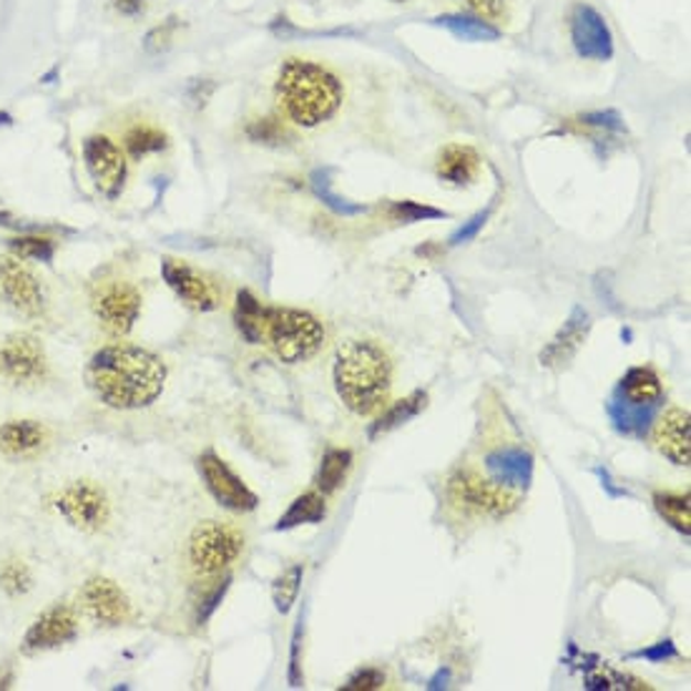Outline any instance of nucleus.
<instances>
[{
	"mask_svg": "<svg viewBox=\"0 0 691 691\" xmlns=\"http://www.w3.org/2000/svg\"><path fill=\"white\" fill-rule=\"evenodd\" d=\"M86 385L114 411H141L161 397L167 385V365L151 350L136 344H108L88 360Z\"/></svg>",
	"mask_w": 691,
	"mask_h": 691,
	"instance_id": "obj_1",
	"label": "nucleus"
},
{
	"mask_svg": "<svg viewBox=\"0 0 691 691\" xmlns=\"http://www.w3.org/2000/svg\"><path fill=\"white\" fill-rule=\"evenodd\" d=\"M334 390L350 413L365 417L387 403L393 360L375 340H348L334 352Z\"/></svg>",
	"mask_w": 691,
	"mask_h": 691,
	"instance_id": "obj_2",
	"label": "nucleus"
},
{
	"mask_svg": "<svg viewBox=\"0 0 691 691\" xmlns=\"http://www.w3.org/2000/svg\"><path fill=\"white\" fill-rule=\"evenodd\" d=\"M275 94L295 124L312 129L340 111L344 88L340 78L320 63L287 59L279 68Z\"/></svg>",
	"mask_w": 691,
	"mask_h": 691,
	"instance_id": "obj_3",
	"label": "nucleus"
},
{
	"mask_svg": "<svg viewBox=\"0 0 691 691\" xmlns=\"http://www.w3.org/2000/svg\"><path fill=\"white\" fill-rule=\"evenodd\" d=\"M262 342L287 365L312 360L325 344V327L312 312L297 307L265 305L262 317Z\"/></svg>",
	"mask_w": 691,
	"mask_h": 691,
	"instance_id": "obj_4",
	"label": "nucleus"
},
{
	"mask_svg": "<svg viewBox=\"0 0 691 691\" xmlns=\"http://www.w3.org/2000/svg\"><path fill=\"white\" fill-rule=\"evenodd\" d=\"M244 535L226 523L206 521L199 525L189 541V559L196 574L216 576L240 559Z\"/></svg>",
	"mask_w": 691,
	"mask_h": 691,
	"instance_id": "obj_5",
	"label": "nucleus"
},
{
	"mask_svg": "<svg viewBox=\"0 0 691 691\" xmlns=\"http://www.w3.org/2000/svg\"><path fill=\"white\" fill-rule=\"evenodd\" d=\"M49 372V358L39 338L29 332H13L0 340V383L33 385Z\"/></svg>",
	"mask_w": 691,
	"mask_h": 691,
	"instance_id": "obj_6",
	"label": "nucleus"
},
{
	"mask_svg": "<svg viewBox=\"0 0 691 691\" xmlns=\"http://www.w3.org/2000/svg\"><path fill=\"white\" fill-rule=\"evenodd\" d=\"M196 466L206 490L220 506L230 508L234 513H249L259 506L257 493H254V490L230 468V463L222 456H216L214 450L202 453Z\"/></svg>",
	"mask_w": 691,
	"mask_h": 691,
	"instance_id": "obj_7",
	"label": "nucleus"
},
{
	"mask_svg": "<svg viewBox=\"0 0 691 691\" xmlns=\"http://www.w3.org/2000/svg\"><path fill=\"white\" fill-rule=\"evenodd\" d=\"M0 302L15 315L35 320L45 312V293L31 267L18 257H0Z\"/></svg>",
	"mask_w": 691,
	"mask_h": 691,
	"instance_id": "obj_8",
	"label": "nucleus"
},
{
	"mask_svg": "<svg viewBox=\"0 0 691 691\" xmlns=\"http://www.w3.org/2000/svg\"><path fill=\"white\" fill-rule=\"evenodd\" d=\"M56 508L74 529L84 533L102 531L108 523V515H111L106 493L88 480H76V483L63 488L56 498Z\"/></svg>",
	"mask_w": 691,
	"mask_h": 691,
	"instance_id": "obj_9",
	"label": "nucleus"
},
{
	"mask_svg": "<svg viewBox=\"0 0 691 691\" xmlns=\"http://www.w3.org/2000/svg\"><path fill=\"white\" fill-rule=\"evenodd\" d=\"M84 163L94 187L106 199H118L129 177V163H126L124 151L108 139V136H88L84 141Z\"/></svg>",
	"mask_w": 691,
	"mask_h": 691,
	"instance_id": "obj_10",
	"label": "nucleus"
},
{
	"mask_svg": "<svg viewBox=\"0 0 691 691\" xmlns=\"http://www.w3.org/2000/svg\"><path fill=\"white\" fill-rule=\"evenodd\" d=\"M571 41L581 59L586 61H612L614 33L606 18L588 3H576L568 15Z\"/></svg>",
	"mask_w": 691,
	"mask_h": 691,
	"instance_id": "obj_11",
	"label": "nucleus"
},
{
	"mask_svg": "<svg viewBox=\"0 0 691 691\" xmlns=\"http://www.w3.org/2000/svg\"><path fill=\"white\" fill-rule=\"evenodd\" d=\"M141 293L129 281H111L96 289L94 312L108 332L129 334L141 315Z\"/></svg>",
	"mask_w": 691,
	"mask_h": 691,
	"instance_id": "obj_12",
	"label": "nucleus"
},
{
	"mask_svg": "<svg viewBox=\"0 0 691 691\" xmlns=\"http://www.w3.org/2000/svg\"><path fill=\"white\" fill-rule=\"evenodd\" d=\"M81 608L98 626H121L131 618V602L116 581L106 576L88 578L78 594Z\"/></svg>",
	"mask_w": 691,
	"mask_h": 691,
	"instance_id": "obj_13",
	"label": "nucleus"
},
{
	"mask_svg": "<svg viewBox=\"0 0 691 691\" xmlns=\"http://www.w3.org/2000/svg\"><path fill=\"white\" fill-rule=\"evenodd\" d=\"M78 636V616L71 606L56 604L35 618L31 629L23 636V653L51 651L66 644L76 641Z\"/></svg>",
	"mask_w": 691,
	"mask_h": 691,
	"instance_id": "obj_14",
	"label": "nucleus"
},
{
	"mask_svg": "<svg viewBox=\"0 0 691 691\" xmlns=\"http://www.w3.org/2000/svg\"><path fill=\"white\" fill-rule=\"evenodd\" d=\"M450 496L458 506H466L470 511L478 513L503 515L518 506V500L513 496H508L503 488L486 483V480H480L476 472L470 470L458 472V476L450 480Z\"/></svg>",
	"mask_w": 691,
	"mask_h": 691,
	"instance_id": "obj_15",
	"label": "nucleus"
},
{
	"mask_svg": "<svg viewBox=\"0 0 691 691\" xmlns=\"http://www.w3.org/2000/svg\"><path fill=\"white\" fill-rule=\"evenodd\" d=\"M161 275L163 281L171 287V293H174L187 307L196 309V312H212V309L220 307L214 287L209 285L202 275H196L189 265L167 259L161 265Z\"/></svg>",
	"mask_w": 691,
	"mask_h": 691,
	"instance_id": "obj_16",
	"label": "nucleus"
},
{
	"mask_svg": "<svg viewBox=\"0 0 691 691\" xmlns=\"http://www.w3.org/2000/svg\"><path fill=\"white\" fill-rule=\"evenodd\" d=\"M653 443L663 458H669L674 466L689 468L691 460V415L681 407H671V411L659 417L657 427H653Z\"/></svg>",
	"mask_w": 691,
	"mask_h": 691,
	"instance_id": "obj_17",
	"label": "nucleus"
},
{
	"mask_svg": "<svg viewBox=\"0 0 691 691\" xmlns=\"http://www.w3.org/2000/svg\"><path fill=\"white\" fill-rule=\"evenodd\" d=\"M591 330V317L586 309L576 307L574 315L568 317L566 325L561 327V332L551 340L549 348L541 352V365L551 370H563L571 360L576 358L578 350L584 348Z\"/></svg>",
	"mask_w": 691,
	"mask_h": 691,
	"instance_id": "obj_18",
	"label": "nucleus"
},
{
	"mask_svg": "<svg viewBox=\"0 0 691 691\" xmlns=\"http://www.w3.org/2000/svg\"><path fill=\"white\" fill-rule=\"evenodd\" d=\"M435 174L448 187H470L480 174V157L466 143H450L445 147L435 163Z\"/></svg>",
	"mask_w": 691,
	"mask_h": 691,
	"instance_id": "obj_19",
	"label": "nucleus"
},
{
	"mask_svg": "<svg viewBox=\"0 0 691 691\" xmlns=\"http://www.w3.org/2000/svg\"><path fill=\"white\" fill-rule=\"evenodd\" d=\"M45 443V427L35 421H11L0 425V453L11 458L29 456Z\"/></svg>",
	"mask_w": 691,
	"mask_h": 691,
	"instance_id": "obj_20",
	"label": "nucleus"
},
{
	"mask_svg": "<svg viewBox=\"0 0 691 691\" xmlns=\"http://www.w3.org/2000/svg\"><path fill=\"white\" fill-rule=\"evenodd\" d=\"M621 395L631 407H657L661 403V380L651 368H631L621 378Z\"/></svg>",
	"mask_w": 691,
	"mask_h": 691,
	"instance_id": "obj_21",
	"label": "nucleus"
},
{
	"mask_svg": "<svg viewBox=\"0 0 691 691\" xmlns=\"http://www.w3.org/2000/svg\"><path fill=\"white\" fill-rule=\"evenodd\" d=\"M435 25H443L445 31H450L460 41L470 43H483V41H498L500 31L496 25L483 21V15H470V13H445L433 21Z\"/></svg>",
	"mask_w": 691,
	"mask_h": 691,
	"instance_id": "obj_22",
	"label": "nucleus"
},
{
	"mask_svg": "<svg viewBox=\"0 0 691 691\" xmlns=\"http://www.w3.org/2000/svg\"><path fill=\"white\" fill-rule=\"evenodd\" d=\"M425 405H427V393H423V390H417V393L397 400V403H393V407H387V411L370 425V430H368L370 440H375V438H380V435L395 430V427H400V425L411 423L415 415H421L425 411Z\"/></svg>",
	"mask_w": 691,
	"mask_h": 691,
	"instance_id": "obj_23",
	"label": "nucleus"
},
{
	"mask_svg": "<svg viewBox=\"0 0 691 691\" xmlns=\"http://www.w3.org/2000/svg\"><path fill=\"white\" fill-rule=\"evenodd\" d=\"M327 515L325 496L322 493H302L295 498L285 513L279 515V521L275 525V531H293L297 525H309V523H322V518Z\"/></svg>",
	"mask_w": 691,
	"mask_h": 691,
	"instance_id": "obj_24",
	"label": "nucleus"
},
{
	"mask_svg": "<svg viewBox=\"0 0 691 691\" xmlns=\"http://www.w3.org/2000/svg\"><path fill=\"white\" fill-rule=\"evenodd\" d=\"M262 317H265V305L254 297L249 289H242L236 295L234 307V322L236 330L249 344H262Z\"/></svg>",
	"mask_w": 691,
	"mask_h": 691,
	"instance_id": "obj_25",
	"label": "nucleus"
},
{
	"mask_svg": "<svg viewBox=\"0 0 691 691\" xmlns=\"http://www.w3.org/2000/svg\"><path fill=\"white\" fill-rule=\"evenodd\" d=\"M352 468V453L348 448H330L322 456V463H320V470H317V490H320L322 496H330L338 490L344 478H348V472Z\"/></svg>",
	"mask_w": 691,
	"mask_h": 691,
	"instance_id": "obj_26",
	"label": "nucleus"
},
{
	"mask_svg": "<svg viewBox=\"0 0 691 691\" xmlns=\"http://www.w3.org/2000/svg\"><path fill=\"white\" fill-rule=\"evenodd\" d=\"M309 184H312L315 196L320 199V202H322L325 206H330L334 214H340V216H358V214H365V212H368L365 204H354V202H348V199H342L340 194H334L330 171H327V169L315 171V174L309 177Z\"/></svg>",
	"mask_w": 691,
	"mask_h": 691,
	"instance_id": "obj_27",
	"label": "nucleus"
},
{
	"mask_svg": "<svg viewBox=\"0 0 691 691\" xmlns=\"http://www.w3.org/2000/svg\"><path fill=\"white\" fill-rule=\"evenodd\" d=\"M124 147L129 151V157L143 159L149 153H159L169 147V136L163 134L157 126H134V129L124 136Z\"/></svg>",
	"mask_w": 691,
	"mask_h": 691,
	"instance_id": "obj_28",
	"label": "nucleus"
},
{
	"mask_svg": "<svg viewBox=\"0 0 691 691\" xmlns=\"http://www.w3.org/2000/svg\"><path fill=\"white\" fill-rule=\"evenodd\" d=\"M689 493L677 496V493H657L653 496V508H657L659 515L667 521L671 529L689 535L691 533V506H689Z\"/></svg>",
	"mask_w": 691,
	"mask_h": 691,
	"instance_id": "obj_29",
	"label": "nucleus"
},
{
	"mask_svg": "<svg viewBox=\"0 0 691 691\" xmlns=\"http://www.w3.org/2000/svg\"><path fill=\"white\" fill-rule=\"evenodd\" d=\"M302 576H305V566L302 563H295V566H289L285 574L275 581L272 598H275V606L279 614L293 612V606L299 596V586H302Z\"/></svg>",
	"mask_w": 691,
	"mask_h": 691,
	"instance_id": "obj_30",
	"label": "nucleus"
},
{
	"mask_svg": "<svg viewBox=\"0 0 691 691\" xmlns=\"http://www.w3.org/2000/svg\"><path fill=\"white\" fill-rule=\"evenodd\" d=\"M390 220L403 222V224H415V222H430V220H445L443 209H435L430 204L411 202V199H403V202H393L387 209Z\"/></svg>",
	"mask_w": 691,
	"mask_h": 691,
	"instance_id": "obj_31",
	"label": "nucleus"
},
{
	"mask_svg": "<svg viewBox=\"0 0 691 691\" xmlns=\"http://www.w3.org/2000/svg\"><path fill=\"white\" fill-rule=\"evenodd\" d=\"M8 247L15 254L18 259H33V262H49L56 254V244L45 236H15V240L8 242Z\"/></svg>",
	"mask_w": 691,
	"mask_h": 691,
	"instance_id": "obj_32",
	"label": "nucleus"
},
{
	"mask_svg": "<svg viewBox=\"0 0 691 691\" xmlns=\"http://www.w3.org/2000/svg\"><path fill=\"white\" fill-rule=\"evenodd\" d=\"M33 586L31 571L23 561H6L3 568H0V588L6 591L11 598H18L23 594H29Z\"/></svg>",
	"mask_w": 691,
	"mask_h": 691,
	"instance_id": "obj_33",
	"label": "nucleus"
},
{
	"mask_svg": "<svg viewBox=\"0 0 691 691\" xmlns=\"http://www.w3.org/2000/svg\"><path fill=\"white\" fill-rule=\"evenodd\" d=\"M247 136L252 141L272 143V147L285 143V139H293V134H289L277 118H257V121H252L247 126Z\"/></svg>",
	"mask_w": 691,
	"mask_h": 691,
	"instance_id": "obj_34",
	"label": "nucleus"
},
{
	"mask_svg": "<svg viewBox=\"0 0 691 691\" xmlns=\"http://www.w3.org/2000/svg\"><path fill=\"white\" fill-rule=\"evenodd\" d=\"M230 584H232V578L224 576L212 591H206V596H202V602H199V606H196V624L209 621V616H212L216 608H220V604L224 602L226 591H230Z\"/></svg>",
	"mask_w": 691,
	"mask_h": 691,
	"instance_id": "obj_35",
	"label": "nucleus"
},
{
	"mask_svg": "<svg viewBox=\"0 0 691 691\" xmlns=\"http://www.w3.org/2000/svg\"><path fill=\"white\" fill-rule=\"evenodd\" d=\"M385 687V674L380 669H360L358 674H352L348 679V684H344L342 689H350V691H372V689H383Z\"/></svg>",
	"mask_w": 691,
	"mask_h": 691,
	"instance_id": "obj_36",
	"label": "nucleus"
},
{
	"mask_svg": "<svg viewBox=\"0 0 691 691\" xmlns=\"http://www.w3.org/2000/svg\"><path fill=\"white\" fill-rule=\"evenodd\" d=\"M488 216H490V209H486V212H480V214H476L472 216L470 222H466L460 226V230L450 236V244L453 247H458V244H466V242H470V240H476L478 236V232L483 230L486 226V222H488Z\"/></svg>",
	"mask_w": 691,
	"mask_h": 691,
	"instance_id": "obj_37",
	"label": "nucleus"
},
{
	"mask_svg": "<svg viewBox=\"0 0 691 691\" xmlns=\"http://www.w3.org/2000/svg\"><path fill=\"white\" fill-rule=\"evenodd\" d=\"M581 124L598 126V129H608V131H624V129H626L624 121H621V116H618L616 111H594V114H586V116H581Z\"/></svg>",
	"mask_w": 691,
	"mask_h": 691,
	"instance_id": "obj_38",
	"label": "nucleus"
},
{
	"mask_svg": "<svg viewBox=\"0 0 691 691\" xmlns=\"http://www.w3.org/2000/svg\"><path fill=\"white\" fill-rule=\"evenodd\" d=\"M174 31H177V18H169L167 23L159 25V29H153L147 35V49L149 51H163L171 43V35H174Z\"/></svg>",
	"mask_w": 691,
	"mask_h": 691,
	"instance_id": "obj_39",
	"label": "nucleus"
},
{
	"mask_svg": "<svg viewBox=\"0 0 691 691\" xmlns=\"http://www.w3.org/2000/svg\"><path fill=\"white\" fill-rule=\"evenodd\" d=\"M634 657L649 659V661H653V663H661V661H667V659H671V657H677V649H674V644H671V641H661V644H657V647L634 653Z\"/></svg>",
	"mask_w": 691,
	"mask_h": 691,
	"instance_id": "obj_40",
	"label": "nucleus"
},
{
	"mask_svg": "<svg viewBox=\"0 0 691 691\" xmlns=\"http://www.w3.org/2000/svg\"><path fill=\"white\" fill-rule=\"evenodd\" d=\"M466 3L478 15H486V18H500L503 15V8H506V0H466Z\"/></svg>",
	"mask_w": 691,
	"mask_h": 691,
	"instance_id": "obj_41",
	"label": "nucleus"
},
{
	"mask_svg": "<svg viewBox=\"0 0 691 691\" xmlns=\"http://www.w3.org/2000/svg\"><path fill=\"white\" fill-rule=\"evenodd\" d=\"M289 684H302V674H299V626L293 636V663H289Z\"/></svg>",
	"mask_w": 691,
	"mask_h": 691,
	"instance_id": "obj_42",
	"label": "nucleus"
},
{
	"mask_svg": "<svg viewBox=\"0 0 691 691\" xmlns=\"http://www.w3.org/2000/svg\"><path fill=\"white\" fill-rule=\"evenodd\" d=\"M114 8L124 15H139L147 8V0H114Z\"/></svg>",
	"mask_w": 691,
	"mask_h": 691,
	"instance_id": "obj_43",
	"label": "nucleus"
},
{
	"mask_svg": "<svg viewBox=\"0 0 691 691\" xmlns=\"http://www.w3.org/2000/svg\"><path fill=\"white\" fill-rule=\"evenodd\" d=\"M8 124H11V116H8V114H0V126H8Z\"/></svg>",
	"mask_w": 691,
	"mask_h": 691,
	"instance_id": "obj_44",
	"label": "nucleus"
},
{
	"mask_svg": "<svg viewBox=\"0 0 691 691\" xmlns=\"http://www.w3.org/2000/svg\"><path fill=\"white\" fill-rule=\"evenodd\" d=\"M395 3H403V0H395Z\"/></svg>",
	"mask_w": 691,
	"mask_h": 691,
	"instance_id": "obj_45",
	"label": "nucleus"
}]
</instances>
